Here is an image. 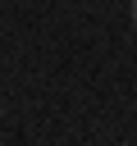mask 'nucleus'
<instances>
[{
	"label": "nucleus",
	"instance_id": "obj_1",
	"mask_svg": "<svg viewBox=\"0 0 137 146\" xmlns=\"http://www.w3.org/2000/svg\"><path fill=\"white\" fill-rule=\"evenodd\" d=\"M132 23H137V0H132Z\"/></svg>",
	"mask_w": 137,
	"mask_h": 146
}]
</instances>
